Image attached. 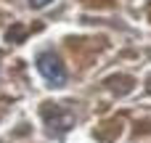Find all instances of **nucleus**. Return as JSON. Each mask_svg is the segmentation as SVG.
<instances>
[{"instance_id":"nucleus-3","label":"nucleus","mask_w":151,"mask_h":143,"mask_svg":"<svg viewBox=\"0 0 151 143\" xmlns=\"http://www.w3.org/2000/svg\"><path fill=\"white\" fill-rule=\"evenodd\" d=\"M48 3H50V0H29L32 8H42V5H48Z\"/></svg>"},{"instance_id":"nucleus-1","label":"nucleus","mask_w":151,"mask_h":143,"mask_svg":"<svg viewBox=\"0 0 151 143\" xmlns=\"http://www.w3.org/2000/svg\"><path fill=\"white\" fill-rule=\"evenodd\" d=\"M37 72H40L42 80H45L48 85H53V88H64V85H66V66H64V61H61L56 53H50V50L37 53Z\"/></svg>"},{"instance_id":"nucleus-2","label":"nucleus","mask_w":151,"mask_h":143,"mask_svg":"<svg viewBox=\"0 0 151 143\" xmlns=\"http://www.w3.org/2000/svg\"><path fill=\"white\" fill-rule=\"evenodd\" d=\"M42 119H45V125H48L56 135H58V133H66V130L74 125V117H72L69 111L53 106V103H45V106H42Z\"/></svg>"}]
</instances>
